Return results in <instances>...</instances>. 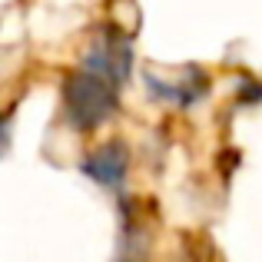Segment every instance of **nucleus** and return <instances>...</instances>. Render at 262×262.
Listing matches in <instances>:
<instances>
[{
	"label": "nucleus",
	"mask_w": 262,
	"mask_h": 262,
	"mask_svg": "<svg viewBox=\"0 0 262 262\" xmlns=\"http://www.w3.org/2000/svg\"><path fill=\"white\" fill-rule=\"evenodd\" d=\"M7 149H10V120L0 113V156H4Z\"/></svg>",
	"instance_id": "nucleus-6"
},
{
	"label": "nucleus",
	"mask_w": 262,
	"mask_h": 262,
	"mask_svg": "<svg viewBox=\"0 0 262 262\" xmlns=\"http://www.w3.org/2000/svg\"><path fill=\"white\" fill-rule=\"evenodd\" d=\"M143 86H146L149 100L166 103V106H176V110H189L209 93V77H206L203 67L189 63V67H179L176 77L146 70L143 73Z\"/></svg>",
	"instance_id": "nucleus-3"
},
{
	"label": "nucleus",
	"mask_w": 262,
	"mask_h": 262,
	"mask_svg": "<svg viewBox=\"0 0 262 262\" xmlns=\"http://www.w3.org/2000/svg\"><path fill=\"white\" fill-rule=\"evenodd\" d=\"M77 166L86 179H93L106 192L120 196L126 189V176H129V146L123 140H106L96 149H90Z\"/></svg>",
	"instance_id": "nucleus-4"
},
{
	"label": "nucleus",
	"mask_w": 262,
	"mask_h": 262,
	"mask_svg": "<svg viewBox=\"0 0 262 262\" xmlns=\"http://www.w3.org/2000/svg\"><path fill=\"white\" fill-rule=\"evenodd\" d=\"M113 262H149V229L126 206H123V226H120V239H116Z\"/></svg>",
	"instance_id": "nucleus-5"
},
{
	"label": "nucleus",
	"mask_w": 262,
	"mask_h": 262,
	"mask_svg": "<svg viewBox=\"0 0 262 262\" xmlns=\"http://www.w3.org/2000/svg\"><path fill=\"white\" fill-rule=\"evenodd\" d=\"M133 37L123 33L120 27L106 24L90 37L86 50L80 53V70L86 73H96V77L110 80L113 86H126L129 77H133Z\"/></svg>",
	"instance_id": "nucleus-2"
},
{
	"label": "nucleus",
	"mask_w": 262,
	"mask_h": 262,
	"mask_svg": "<svg viewBox=\"0 0 262 262\" xmlns=\"http://www.w3.org/2000/svg\"><path fill=\"white\" fill-rule=\"evenodd\" d=\"M120 86L86 70H73L63 80V120L73 133H93L120 110Z\"/></svg>",
	"instance_id": "nucleus-1"
}]
</instances>
